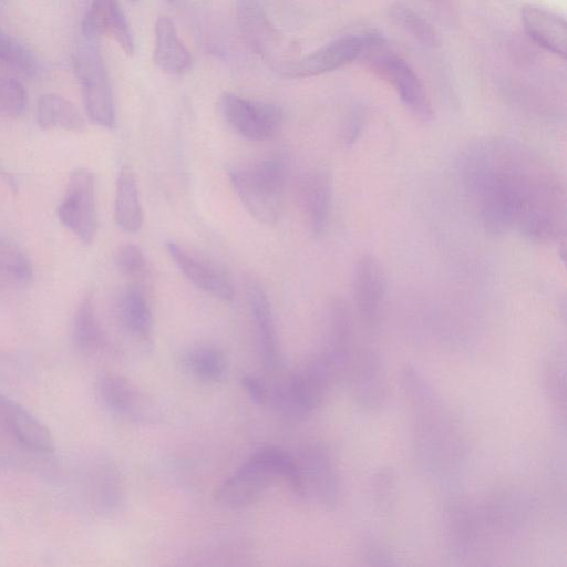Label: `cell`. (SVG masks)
Returning a JSON list of instances; mask_svg holds the SVG:
<instances>
[{"mask_svg":"<svg viewBox=\"0 0 567 567\" xmlns=\"http://www.w3.org/2000/svg\"><path fill=\"white\" fill-rule=\"evenodd\" d=\"M456 174L471 213L487 233H516L536 243L564 238V183L530 147L504 137L473 141L460 152Z\"/></svg>","mask_w":567,"mask_h":567,"instance_id":"cell-1","label":"cell"},{"mask_svg":"<svg viewBox=\"0 0 567 567\" xmlns=\"http://www.w3.org/2000/svg\"><path fill=\"white\" fill-rule=\"evenodd\" d=\"M530 513V501L515 491L496 492L475 506L457 505L450 513L451 547L458 558H482L493 546L516 537Z\"/></svg>","mask_w":567,"mask_h":567,"instance_id":"cell-2","label":"cell"},{"mask_svg":"<svg viewBox=\"0 0 567 567\" xmlns=\"http://www.w3.org/2000/svg\"><path fill=\"white\" fill-rule=\"evenodd\" d=\"M403 391L413 417L415 451L422 463L433 472L442 471L456 455V436L440 399L413 368L402 371Z\"/></svg>","mask_w":567,"mask_h":567,"instance_id":"cell-3","label":"cell"},{"mask_svg":"<svg viewBox=\"0 0 567 567\" xmlns=\"http://www.w3.org/2000/svg\"><path fill=\"white\" fill-rule=\"evenodd\" d=\"M282 478L300 496L301 482L297 458L279 447L254 452L216 489L215 499L227 508H243L256 502L275 480Z\"/></svg>","mask_w":567,"mask_h":567,"instance_id":"cell-4","label":"cell"},{"mask_svg":"<svg viewBox=\"0 0 567 567\" xmlns=\"http://www.w3.org/2000/svg\"><path fill=\"white\" fill-rule=\"evenodd\" d=\"M228 176L239 200L255 219L268 225L277 221L287 183L281 159L271 157L236 165Z\"/></svg>","mask_w":567,"mask_h":567,"instance_id":"cell-5","label":"cell"},{"mask_svg":"<svg viewBox=\"0 0 567 567\" xmlns=\"http://www.w3.org/2000/svg\"><path fill=\"white\" fill-rule=\"evenodd\" d=\"M72 61L74 74L82 90L87 117L99 126L114 127L113 93L97 40L82 35L74 49Z\"/></svg>","mask_w":567,"mask_h":567,"instance_id":"cell-6","label":"cell"},{"mask_svg":"<svg viewBox=\"0 0 567 567\" xmlns=\"http://www.w3.org/2000/svg\"><path fill=\"white\" fill-rule=\"evenodd\" d=\"M58 216L61 224L83 244L93 241L97 229V214L95 183L91 171L79 167L70 173Z\"/></svg>","mask_w":567,"mask_h":567,"instance_id":"cell-7","label":"cell"},{"mask_svg":"<svg viewBox=\"0 0 567 567\" xmlns=\"http://www.w3.org/2000/svg\"><path fill=\"white\" fill-rule=\"evenodd\" d=\"M220 109L228 124L250 141L272 138L284 122L282 110L275 104L252 101L234 93H225Z\"/></svg>","mask_w":567,"mask_h":567,"instance_id":"cell-8","label":"cell"},{"mask_svg":"<svg viewBox=\"0 0 567 567\" xmlns=\"http://www.w3.org/2000/svg\"><path fill=\"white\" fill-rule=\"evenodd\" d=\"M379 38L373 33L342 35L305 58L282 65L280 72L289 78H309L333 71L355 60Z\"/></svg>","mask_w":567,"mask_h":567,"instance_id":"cell-9","label":"cell"},{"mask_svg":"<svg viewBox=\"0 0 567 567\" xmlns=\"http://www.w3.org/2000/svg\"><path fill=\"white\" fill-rule=\"evenodd\" d=\"M296 458L301 497L310 498L324 508H333L338 504L340 483L329 451L320 444H311L305 446Z\"/></svg>","mask_w":567,"mask_h":567,"instance_id":"cell-10","label":"cell"},{"mask_svg":"<svg viewBox=\"0 0 567 567\" xmlns=\"http://www.w3.org/2000/svg\"><path fill=\"white\" fill-rule=\"evenodd\" d=\"M97 394L104 406L123 419L135 423H157L162 416L156 403L128 380L112 372L96 378Z\"/></svg>","mask_w":567,"mask_h":567,"instance_id":"cell-11","label":"cell"},{"mask_svg":"<svg viewBox=\"0 0 567 567\" xmlns=\"http://www.w3.org/2000/svg\"><path fill=\"white\" fill-rule=\"evenodd\" d=\"M386 296V278L380 261L372 255H362L354 268L353 297L361 323L374 330L379 327Z\"/></svg>","mask_w":567,"mask_h":567,"instance_id":"cell-12","label":"cell"},{"mask_svg":"<svg viewBox=\"0 0 567 567\" xmlns=\"http://www.w3.org/2000/svg\"><path fill=\"white\" fill-rule=\"evenodd\" d=\"M352 398L364 411L380 409L386 398V374L382 358L371 348L357 349L347 378Z\"/></svg>","mask_w":567,"mask_h":567,"instance_id":"cell-13","label":"cell"},{"mask_svg":"<svg viewBox=\"0 0 567 567\" xmlns=\"http://www.w3.org/2000/svg\"><path fill=\"white\" fill-rule=\"evenodd\" d=\"M382 39L373 45L372 62L378 71L393 85L401 101L419 117L429 120L432 110L421 81L410 65L400 56L380 50Z\"/></svg>","mask_w":567,"mask_h":567,"instance_id":"cell-14","label":"cell"},{"mask_svg":"<svg viewBox=\"0 0 567 567\" xmlns=\"http://www.w3.org/2000/svg\"><path fill=\"white\" fill-rule=\"evenodd\" d=\"M246 295L264 368L269 372H275L281 365V350L268 296L256 281L247 282Z\"/></svg>","mask_w":567,"mask_h":567,"instance_id":"cell-15","label":"cell"},{"mask_svg":"<svg viewBox=\"0 0 567 567\" xmlns=\"http://www.w3.org/2000/svg\"><path fill=\"white\" fill-rule=\"evenodd\" d=\"M0 420L8 432L25 449L43 454L54 451V439L50 430L13 399L0 395Z\"/></svg>","mask_w":567,"mask_h":567,"instance_id":"cell-16","label":"cell"},{"mask_svg":"<svg viewBox=\"0 0 567 567\" xmlns=\"http://www.w3.org/2000/svg\"><path fill=\"white\" fill-rule=\"evenodd\" d=\"M82 35L99 40L112 38L127 54L134 53V41L118 0H92L82 21Z\"/></svg>","mask_w":567,"mask_h":567,"instance_id":"cell-17","label":"cell"},{"mask_svg":"<svg viewBox=\"0 0 567 567\" xmlns=\"http://www.w3.org/2000/svg\"><path fill=\"white\" fill-rule=\"evenodd\" d=\"M298 204L313 235L324 231L332 208V182L322 171L305 174L298 185Z\"/></svg>","mask_w":567,"mask_h":567,"instance_id":"cell-18","label":"cell"},{"mask_svg":"<svg viewBox=\"0 0 567 567\" xmlns=\"http://www.w3.org/2000/svg\"><path fill=\"white\" fill-rule=\"evenodd\" d=\"M90 503L97 515L117 514L124 505L125 487L118 467L110 460H99L87 476Z\"/></svg>","mask_w":567,"mask_h":567,"instance_id":"cell-19","label":"cell"},{"mask_svg":"<svg viewBox=\"0 0 567 567\" xmlns=\"http://www.w3.org/2000/svg\"><path fill=\"white\" fill-rule=\"evenodd\" d=\"M166 248L179 270L196 287L220 300H233V287L224 275L174 241H168Z\"/></svg>","mask_w":567,"mask_h":567,"instance_id":"cell-20","label":"cell"},{"mask_svg":"<svg viewBox=\"0 0 567 567\" xmlns=\"http://www.w3.org/2000/svg\"><path fill=\"white\" fill-rule=\"evenodd\" d=\"M525 31L540 47L566 58L567 25L557 13L535 6H526L522 10Z\"/></svg>","mask_w":567,"mask_h":567,"instance_id":"cell-21","label":"cell"},{"mask_svg":"<svg viewBox=\"0 0 567 567\" xmlns=\"http://www.w3.org/2000/svg\"><path fill=\"white\" fill-rule=\"evenodd\" d=\"M154 63L164 72L182 74L192 66V55L179 40L174 23L159 17L155 23Z\"/></svg>","mask_w":567,"mask_h":567,"instance_id":"cell-22","label":"cell"},{"mask_svg":"<svg viewBox=\"0 0 567 567\" xmlns=\"http://www.w3.org/2000/svg\"><path fill=\"white\" fill-rule=\"evenodd\" d=\"M114 219L126 233H137L143 225V208L134 172L123 166L117 175L114 200Z\"/></svg>","mask_w":567,"mask_h":567,"instance_id":"cell-23","label":"cell"},{"mask_svg":"<svg viewBox=\"0 0 567 567\" xmlns=\"http://www.w3.org/2000/svg\"><path fill=\"white\" fill-rule=\"evenodd\" d=\"M35 118L42 130L60 128L81 132L85 122L78 107L56 93L42 94L35 109Z\"/></svg>","mask_w":567,"mask_h":567,"instance_id":"cell-24","label":"cell"},{"mask_svg":"<svg viewBox=\"0 0 567 567\" xmlns=\"http://www.w3.org/2000/svg\"><path fill=\"white\" fill-rule=\"evenodd\" d=\"M120 318L125 329L141 340H147L153 329L148 302L137 285H128L121 293Z\"/></svg>","mask_w":567,"mask_h":567,"instance_id":"cell-25","label":"cell"},{"mask_svg":"<svg viewBox=\"0 0 567 567\" xmlns=\"http://www.w3.org/2000/svg\"><path fill=\"white\" fill-rule=\"evenodd\" d=\"M182 362L193 377L208 383L221 381L227 373L225 354L213 346H195L187 349Z\"/></svg>","mask_w":567,"mask_h":567,"instance_id":"cell-26","label":"cell"},{"mask_svg":"<svg viewBox=\"0 0 567 567\" xmlns=\"http://www.w3.org/2000/svg\"><path fill=\"white\" fill-rule=\"evenodd\" d=\"M72 340L75 348L85 354L94 353L105 344V336L96 318L91 298H85L75 311Z\"/></svg>","mask_w":567,"mask_h":567,"instance_id":"cell-27","label":"cell"},{"mask_svg":"<svg viewBox=\"0 0 567 567\" xmlns=\"http://www.w3.org/2000/svg\"><path fill=\"white\" fill-rule=\"evenodd\" d=\"M0 271L20 284L33 279V266L28 255L14 243L0 238Z\"/></svg>","mask_w":567,"mask_h":567,"instance_id":"cell-28","label":"cell"},{"mask_svg":"<svg viewBox=\"0 0 567 567\" xmlns=\"http://www.w3.org/2000/svg\"><path fill=\"white\" fill-rule=\"evenodd\" d=\"M0 63L25 75L34 74L38 69V62L33 53L1 28Z\"/></svg>","mask_w":567,"mask_h":567,"instance_id":"cell-29","label":"cell"},{"mask_svg":"<svg viewBox=\"0 0 567 567\" xmlns=\"http://www.w3.org/2000/svg\"><path fill=\"white\" fill-rule=\"evenodd\" d=\"M28 95L23 84L14 78L0 79V111L10 117H20L27 109Z\"/></svg>","mask_w":567,"mask_h":567,"instance_id":"cell-30","label":"cell"},{"mask_svg":"<svg viewBox=\"0 0 567 567\" xmlns=\"http://www.w3.org/2000/svg\"><path fill=\"white\" fill-rule=\"evenodd\" d=\"M545 391L551 404L565 415V368L557 359H548L544 368Z\"/></svg>","mask_w":567,"mask_h":567,"instance_id":"cell-31","label":"cell"},{"mask_svg":"<svg viewBox=\"0 0 567 567\" xmlns=\"http://www.w3.org/2000/svg\"><path fill=\"white\" fill-rule=\"evenodd\" d=\"M239 13L243 28L246 30L251 43L261 51L264 48L262 35H268L270 28L260 8L252 0H241Z\"/></svg>","mask_w":567,"mask_h":567,"instance_id":"cell-32","label":"cell"},{"mask_svg":"<svg viewBox=\"0 0 567 567\" xmlns=\"http://www.w3.org/2000/svg\"><path fill=\"white\" fill-rule=\"evenodd\" d=\"M117 268L124 275L137 278L145 272L146 259L142 249L134 244L121 246L115 256Z\"/></svg>","mask_w":567,"mask_h":567,"instance_id":"cell-33","label":"cell"},{"mask_svg":"<svg viewBox=\"0 0 567 567\" xmlns=\"http://www.w3.org/2000/svg\"><path fill=\"white\" fill-rule=\"evenodd\" d=\"M396 17L424 44H433L435 42V34L431 27L413 11L402 9L398 11Z\"/></svg>","mask_w":567,"mask_h":567,"instance_id":"cell-34","label":"cell"},{"mask_svg":"<svg viewBox=\"0 0 567 567\" xmlns=\"http://www.w3.org/2000/svg\"><path fill=\"white\" fill-rule=\"evenodd\" d=\"M365 558L372 565H396L392 553L378 543H369L365 547Z\"/></svg>","mask_w":567,"mask_h":567,"instance_id":"cell-35","label":"cell"},{"mask_svg":"<svg viewBox=\"0 0 567 567\" xmlns=\"http://www.w3.org/2000/svg\"><path fill=\"white\" fill-rule=\"evenodd\" d=\"M130 1H131V2H135V1H137V0H130Z\"/></svg>","mask_w":567,"mask_h":567,"instance_id":"cell-36","label":"cell"},{"mask_svg":"<svg viewBox=\"0 0 567 567\" xmlns=\"http://www.w3.org/2000/svg\"><path fill=\"white\" fill-rule=\"evenodd\" d=\"M168 1H175V0H168Z\"/></svg>","mask_w":567,"mask_h":567,"instance_id":"cell-37","label":"cell"}]
</instances>
